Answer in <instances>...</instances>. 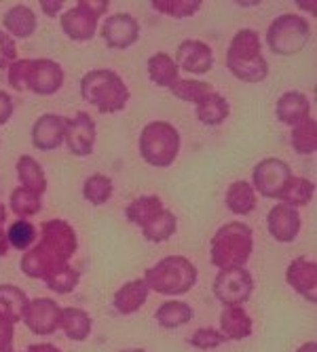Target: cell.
Masks as SVG:
<instances>
[{"instance_id": "obj_38", "label": "cell", "mask_w": 317, "mask_h": 352, "mask_svg": "<svg viewBox=\"0 0 317 352\" xmlns=\"http://www.w3.org/2000/svg\"><path fill=\"white\" fill-rule=\"evenodd\" d=\"M152 9L170 15L174 19H186V17H193L199 9H201V0H152Z\"/></svg>"}, {"instance_id": "obj_31", "label": "cell", "mask_w": 317, "mask_h": 352, "mask_svg": "<svg viewBox=\"0 0 317 352\" xmlns=\"http://www.w3.org/2000/svg\"><path fill=\"white\" fill-rule=\"evenodd\" d=\"M193 316H195L193 308L180 300H170L158 306L154 312L156 323L163 329H178V327L186 325L188 321H193Z\"/></svg>"}, {"instance_id": "obj_49", "label": "cell", "mask_w": 317, "mask_h": 352, "mask_svg": "<svg viewBox=\"0 0 317 352\" xmlns=\"http://www.w3.org/2000/svg\"><path fill=\"white\" fill-rule=\"evenodd\" d=\"M296 352H317V344H315V342H307V344H303Z\"/></svg>"}, {"instance_id": "obj_24", "label": "cell", "mask_w": 317, "mask_h": 352, "mask_svg": "<svg viewBox=\"0 0 317 352\" xmlns=\"http://www.w3.org/2000/svg\"><path fill=\"white\" fill-rule=\"evenodd\" d=\"M15 171H17V179H19V188H25L30 192H34V195L43 197L47 192V175H45V169L34 161L32 156L23 154L17 158V165H15Z\"/></svg>"}, {"instance_id": "obj_17", "label": "cell", "mask_w": 317, "mask_h": 352, "mask_svg": "<svg viewBox=\"0 0 317 352\" xmlns=\"http://www.w3.org/2000/svg\"><path fill=\"white\" fill-rule=\"evenodd\" d=\"M285 283L305 298L307 302H317V264L309 258H296L285 270Z\"/></svg>"}, {"instance_id": "obj_33", "label": "cell", "mask_w": 317, "mask_h": 352, "mask_svg": "<svg viewBox=\"0 0 317 352\" xmlns=\"http://www.w3.org/2000/svg\"><path fill=\"white\" fill-rule=\"evenodd\" d=\"M112 192H114V184L104 173H93L83 184V197L93 207H100V205L108 203L112 199Z\"/></svg>"}, {"instance_id": "obj_25", "label": "cell", "mask_w": 317, "mask_h": 352, "mask_svg": "<svg viewBox=\"0 0 317 352\" xmlns=\"http://www.w3.org/2000/svg\"><path fill=\"white\" fill-rule=\"evenodd\" d=\"M231 114V106L227 102L225 95H220L216 91H212L207 98H203L197 106H195V116L199 122H203L205 126H218L222 124Z\"/></svg>"}, {"instance_id": "obj_43", "label": "cell", "mask_w": 317, "mask_h": 352, "mask_svg": "<svg viewBox=\"0 0 317 352\" xmlns=\"http://www.w3.org/2000/svg\"><path fill=\"white\" fill-rule=\"evenodd\" d=\"M13 338H15V325L0 316V352H15L13 350Z\"/></svg>"}, {"instance_id": "obj_10", "label": "cell", "mask_w": 317, "mask_h": 352, "mask_svg": "<svg viewBox=\"0 0 317 352\" xmlns=\"http://www.w3.org/2000/svg\"><path fill=\"white\" fill-rule=\"evenodd\" d=\"M59 321H61V306L51 300V298H37L30 300L28 308L23 312L21 323L34 333V336H51L59 329Z\"/></svg>"}, {"instance_id": "obj_9", "label": "cell", "mask_w": 317, "mask_h": 352, "mask_svg": "<svg viewBox=\"0 0 317 352\" xmlns=\"http://www.w3.org/2000/svg\"><path fill=\"white\" fill-rule=\"evenodd\" d=\"M292 177L290 165L281 158H263V161L252 169V188L256 195L265 199H279L283 186Z\"/></svg>"}, {"instance_id": "obj_23", "label": "cell", "mask_w": 317, "mask_h": 352, "mask_svg": "<svg viewBox=\"0 0 317 352\" xmlns=\"http://www.w3.org/2000/svg\"><path fill=\"white\" fill-rule=\"evenodd\" d=\"M146 68H148V78L161 89H170L180 78V70L176 66L174 57L165 51L150 55L146 61Z\"/></svg>"}, {"instance_id": "obj_35", "label": "cell", "mask_w": 317, "mask_h": 352, "mask_svg": "<svg viewBox=\"0 0 317 352\" xmlns=\"http://www.w3.org/2000/svg\"><path fill=\"white\" fill-rule=\"evenodd\" d=\"M172 95L182 102H188L197 106L203 98L212 93V85L209 82H203L199 78H178L172 87H170Z\"/></svg>"}, {"instance_id": "obj_29", "label": "cell", "mask_w": 317, "mask_h": 352, "mask_svg": "<svg viewBox=\"0 0 317 352\" xmlns=\"http://www.w3.org/2000/svg\"><path fill=\"white\" fill-rule=\"evenodd\" d=\"M178 230V219L170 209H161L158 213H154L144 226H142V234L146 241L150 243H163L170 241Z\"/></svg>"}, {"instance_id": "obj_8", "label": "cell", "mask_w": 317, "mask_h": 352, "mask_svg": "<svg viewBox=\"0 0 317 352\" xmlns=\"http://www.w3.org/2000/svg\"><path fill=\"white\" fill-rule=\"evenodd\" d=\"M214 298L222 306H243L254 292V278L247 268L220 270L212 285Z\"/></svg>"}, {"instance_id": "obj_45", "label": "cell", "mask_w": 317, "mask_h": 352, "mask_svg": "<svg viewBox=\"0 0 317 352\" xmlns=\"http://www.w3.org/2000/svg\"><path fill=\"white\" fill-rule=\"evenodd\" d=\"M76 5H81L83 9H87L89 13H93L95 17H102L106 11H108V7H110V0H79Z\"/></svg>"}, {"instance_id": "obj_34", "label": "cell", "mask_w": 317, "mask_h": 352, "mask_svg": "<svg viewBox=\"0 0 317 352\" xmlns=\"http://www.w3.org/2000/svg\"><path fill=\"white\" fill-rule=\"evenodd\" d=\"M163 209V201L158 199L156 195H146V197H140L136 201H132L130 205L125 207V217L130 219L132 223H136L138 228H142L144 223Z\"/></svg>"}, {"instance_id": "obj_3", "label": "cell", "mask_w": 317, "mask_h": 352, "mask_svg": "<svg viewBox=\"0 0 317 352\" xmlns=\"http://www.w3.org/2000/svg\"><path fill=\"white\" fill-rule=\"evenodd\" d=\"M254 251V232L247 223L229 221L220 226L209 243V258L218 270L245 268Z\"/></svg>"}, {"instance_id": "obj_44", "label": "cell", "mask_w": 317, "mask_h": 352, "mask_svg": "<svg viewBox=\"0 0 317 352\" xmlns=\"http://www.w3.org/2000/svg\"><path fill=\"white\" fill-rule=\"evenodd\" d=\"M13 110H15V104H13V98L7 93V91H0V126L7 124L13 116Z\"/></svg>"}, {"instance_id": "obj_21", "label": "cell", "mask_w": 317, "mask_h": 352, "mask_svg": "<svg viewBox=\"0 0 317 352\" xmlns=\"http://www.w3.org/2000/svg\"><path fill=\"white\" fill-rule=\"evenodd\" d=\"M225 340H245L254 331V323L245 308L241 306H225L220 312V329Z\"/></svg>"}, {"instance_id": "obj_14", "label": "cell", "mask_w": 317, "mask_h": 352, "mask_svg": "<svg viewBox=\"0 0 317 352\" xmlns=\"http://www.w3.org/2000/svg\"><path fill=\"white\" fill-rule=\"evenodd\" d=\"M95 138H98L95 120L87 112H76L74 118H68L63 144L68 146L72 156H89L93 152Z\"/></svg>"}, {"instance_id": "obj_40", "label": "cell", "mask_w": 317, "mask_h": 352, "mask_svg": "<svg viewBox=\"0 0 317 352\" xmlns=\"http://www.w3.org/2000/svg\"><path fill=\"white\" fill-rule=\"evenodd\" d=\"M32 61L34 59H15L11 66L7 68V78H9V85L11 89L15 91H28V78H30V70H32Z\"/></svg>"}, {"instance_id": "obj_36", "label": "cell", "mask_w": 317, "mask_h": 352, "mask_svg": "<svg viewBox=\"0 0 317 352\" xmlns=\"http://www.w3.org/2000/svg\"><path fill=\"white\" fill-rule=\"evenodd\" d=\"M9 207L17 215V219H28L32 215L41 213L43 209V199L34 192H30L25 188H15L9 197Z\"/></svg>"}, {"instance_id": "obj_48", "label": "cell", "mask_w": 317, "mask_h": 352, "mask_svg": "<svg viewBox=\"0 0 317 352\" xmlns=\"http://www.w3.org/2000/svg\"><path fill=\"white\" fill-rule=\"evenodd\" d=\"M7 251H9L7 234H5V230H3V228H0V258H5V255H7Z\"/></svg>"}, {"instance_id": "obj_51", "label": "cell", "mask_w": 317, "mask_h": 352, "mask_svg": "<svg viewBox=\"0 0 317 352\" xmlns=\"http://www.w3.org/2000/svg\"><path fill=\"white\" fill-rule=\"evenodd\" d=\"M5 219H7V209H5V205H3V203H0V228H3Z\"/></svg>"}, {"instance_id": "obj_13", "label": "cell", "mask_w": 317, "mask_h": 352, "mask_svg": "<svg viewBox=\"0 0 317 352\" xmlns=\"http://www.w3.org/2000/svg\"><path fill=\"white\" fill-rule=\"evenodd\" d=\"M66 124L68 118L61 114L45 112L41 114L34 124H32V146L39 152H51L57 150L63 144V135H66Z\"/></svg>"}, {"instance_id": "obj_12", "label": "cell", "mask_w": 317, "mask_h": 352, "mask_svg": "<svg viewBox=\"0 0 317 352\" xmlns=\"http://www.w3.org/2000/svg\"><path fill=\"white\" fill-rule=\"evenodd\" d=\"M174 61H176L178 70L201 76V74H207L214 68V51L203 41L188 38V41H182L178 45Z\"/></svg>"}, {"instance_id": "obj_37", "label": "cell", "mask_w": 317, "mask_h": 352, "mask_svg": "<svg viewBox=\"0 0 317 352\" xmlns=\"http://www.w3.org/2000/svg\"><path fill=\"white\" fill-rule=\"evenodd\" d=\"M7 243L17 251H28L37 241V226L28 219H15L7 228Z\"/></svg>"}, {"instance_id": "obj_22", "label": "cell", "mask_w": 317, "mask_h": 352, "mask_svg": "<svg viewBox=\"0 0 317 352\" xmlns=\"http://www.w3.org/2000/svg\"><path fill=\"white\" fill-rule=\"evenodd\" d=\"M3 23H5V32L13 38H30L32 34L37 32V13L32 11L28 5H15L11 7L5 17H3Z\"/></svg>"}, {"instance_id": "obj_47", "label": "cell", "mask_w": 317, "mask_h": 352, "mask_svg": "<svg viewBox=\"0 0 317 352\" xmlns=\"http://www.w3.org/2000/svg\"><path fill=\"white\" fill-rule=\"evenodd\" d=\"M23 352H61L57 346H53V344H45V342H41V344H32V346H28Z\"/></svg>"}, {"instance_id": "obj_15", "label": "cell", "mask_w": 317, "mask_h": 352, "mask_svg": "<svg viewBox=\"0 0 317 352\" xmlns=\"http://www.w3.org/2000/svg\"><path fill=\"white\" fill-rule=\"evenodd\" d=\"M63 80H66V74H63V68L57 61L41 57L32 61V70H30V78H28V91L37 93V95H55L61 87Z\"/></svg>"}, {"instance_id": "obj_46", "label": "cell", "mask_w": 317, "mask_h": 352, "mask_svg": "<svg viewBox=\"0 0 317 352\" xmlns=\"http://www.w3.org/2000/svg\"><path fill=\"white\" fill-rule=\"evenodd\" d=\"M39 5H41V11L47 15V17H57L61 11H63V0H39Z\"/></svg>"}, {"instance_id": "obj_18", "label": "cell", "mask_w": 317, "mask_h": 352, "mask_svg": "<svg viewBox=\"0 0 317 352\" xmlns=\"http://www.w3.org/2000/svg\"><path fill=\"white\" fill-rule=\"evenodd\" d=\"M98 23H100V19L95 17L93 13H89L87 9H83L81 5L68 9L59 17L61 32L74 43L91 41L95 36V32H98Z\"/></svg>"}, {"instance_id": "obj_30", "label": "cell", "mask_w": 317, "mask_h": 352, "mask_svg": "<svg viewBox=\"0 0 317 352\" xmlns=\"http://www.w3.org/2000/svg\"><path fill=\"white\" fill-rule=\"evenodd\" d=\"M313 195H315V184L311 179L292 175L288 179V184L283 186L277 201L292 207V209H298V207H307L313 201Z\"/></svg>"}, {"instance_id": "obj_28", "label": "cell", "mask_w": 317, "mask_h": 352, "mask_svg": "<svg viewBox=\"0 0 317 352\" xmlns=\"http://www.w3.org/2000/svg\"><path fill=\"white\" fill-rule=\"evenodd\" d=\"M91 327H93V318L89 316V312L81 308H61L59 329L66 333L68 340L85 342L91 333Z\"/></svg>"}, {"instance_id": "obj_16", "label": "cell", "mask_w": 317, "mask_h": 352, "mask_svg": "<svg viewBox=\"0 0 317 352\" xmlns=\"http://www.w3.org/2000/svg\"><path fill=\"white\" fill-rule=\"evenodd\" d=\"M300 226H303V219H300L298 209H292V207L283 205V203H277L267 213L269 234L277 243H292V241H296V236L300 232Z\"/></svg>"}, {"instance_id": "obj_1", "label": "cell", "mask_w": 317, "mask_h": 352, "mask_svg": "<svg viewBox=\"0 0 317 352\" xmlns=\"http://www.w3.org/2000/svg\"><path fill=\"white\" fill-rule=\"evenodd\" d=\"M79 249L74 228L66 219H47L41 226V239L30 247L19 260V270L28 278L47 280L59 268L70 264V258Z\"/></svg>"}, {"instance_id": "obj_6", "label": "cell", "mask_w": 317, "mask_h": 352, "mask_svg": "<svg viewBox=\"0 0 317 352\" xmlns=\"http://www.w3.org/2000/svg\"><path fill=\"white\" fill-rule=\"evenodd\" d=\"M138 150L142 161L156 169H167L180 154V131L167 120L146 122L140 131Z\"/></svg>"}, {"instance_id": "obj_2", "label": "cell", "mask_w": 317, "mask_h": 352, "mask_svg": "<svg viewBox=\"0 0 317 352\" xmlns=\"http://www.w3.org/2000/svg\"><path fill=\"white\" fill-rule=\"evenodd\" d=\"M227 70L241 82H263L269 76V61L256 30L243 28L227 49Z\"/></svg>"}, {"instance_id": "obj_39", "label": "cell", "mask_w": 317, "mask_h": 352, "mask_svg": "<svg viewBox=\"0 0 317 352\" xmlns=\"http://www.w3.org/2000/svg\"><path fill=\"white\" fill-rule=\"evenodd\" d=\"M79 280H81V274H79V270L76 268H72L70 264H66L63 268H59L55 274H51L47 280H45V285L49 287L51 292H55V294H70V292H74L76 289V285H79Z\"/></svg>"}, {"instance_id": "obj_27", "label": "cell", "mask_w": 317, "mask_h": 352, "mask_svg": "<svg viewBox=\"0 0 317 352\" xmlns=\"http://www.w3.org/2000/svg\"><path fill=\"white\" fill-rule=\"evenodd\" d=\"M28 302H30V298L25 296V292L19 289L17 285H11V283L0 285V316H5L13 325L23 318Z\"/></svg>"}, {"instance_id": "obj_4", "label": "cell", "mask_w": 317, "mask_h": 352, "mask_svg": "<svg viewBox=\"0 0 317 352\" xmlns=\"http://www.w3.org/2000/svg\"><path fill=\"white\" fill-rule=\"evenodd\" d=\"M144 283L150 292L161 296H184L197 285V266L184 255H167L144 272Z\"/></svg>"}, {"instance_id": "obj_19", "label": "cell", "mask_w": 317, "mask_h": 352, "mask_svg": "<svg viewBox=\"0 0 317 352\" xmlns=\"http://www.w3.org/2000/svg\"><path fill=\"white\" fill-rule=\"evenodd\" d=\"M275 116L279 122L294 126L311 116V102L300 91H285L279 95V100L275 104Z\"/></svg>"}, {"instance_id": "obj_50", "label": "cell", "mask_w": 317, "mask_h": 352, "mask_svg": "<svg viewBox=\"0 0 317 352\" xmlns=\"http://www.w3.org/2000/svg\"><path fill=\"white\" fill-rule=\"evenodd\" d=\"M300 9H305V11H311L313 15H315V3H303V0H298V3H296Z\"/></svg>"}, {"instance_id": "obj_20", "label": "cell", "mask_w": 317, "mask_h": 352, "mask_svg": "<svg viewBox=\"0 0 317 352\" xmlns=\"http://www.w3.org/2000/svg\"><path fill=\"white\" fill-rule=\"evenodd\" d=\"M148 294H150V289L144 283V278H134V280H127L125 285L119 287L112 298V304L119 314H134L146 304Z\"/></svg>"}, {"instance_id": "obj_42", "label": "cell", "mask_w": 317, "mask_h": 352, "mask_svg": "<svg viewBox=\"0 0 317 352\" xmlns=\"http://www.w3.org/2000/svg\"><path fill=\"white\" fill-rule=\"evenodd\" d=\"M15 59H17L15 41L7 34L5 30H0V70H7Z\"/></svg>"}, {"instance_id": "obj_26", "label": "cell", "mask_w": 317, "mask_h": 352, "mask_svg": "<svg viewBox=\"0 0 317 352\" xmlns=\"http://www.w3.org/2000/svg\"><path fill=\"white\" fill-rule=\"evenodd\" d=\"M225 203H227L231 213H235V215H249L254 209H256L258 195L254 192L249 182L237 179V182H233L229 186L227 195H225Z\"/></svg>"}, {"instance_id": "obj_7", "label": "cell", "mask_w": 317, "mask_h": 352, "mask_svg": "<svg viewBox=\"0 0 317 352\" xmlns=\"http://www.w3.org/2000/svg\"><path fill=\"white\" fill-rule=\"evenodd\" d=\"M311 41V25L296 13H283L275 17L267 30V45L279 57H292L300 53Z\"/></svg>"}, {"instance_id": "obj_52", "label": "cell", "mask_w": 317, "mask_h": 352, "mask_svg": "<svg viewBox=\"0 0 317 352\" xmlns=\"http://www.w3.org/2000/svg\"><path fill=\"white\" fill-rule=\"evenodd\" d=\"M123 352H146L144 348H127V350H123Z\"/></svg>"}, {"instance_id": "obj_5", "label": "cell", "mask_w": 317, "mask_h": 352, "mask_svg": "<svg viewBox=\"0 0 317 352\" xmlns=\"http://www.w3.org/2000/svg\"><path fill=\"white\" fill-rule=\"evenodd\" d=\"M81 95L89 106L102 114L123 112L130 102V89L112 70H91L81 78Z\"/></svg>"}, {"instance_id": "obj_41", "label": "cell", "mask_w": 317, "mask_h": 352, "mask_svg": "<svg viewBox=\"0 0 317 352\" xmlns=\"http://www.w3.org/2000/svg\"><path fill=\"white\" fill-rule=\"evenodd\" d=\"M225 342H227L225 336H222L214 327H201V329H197L193 336H190V346H195L199 350H214V348L222 346Z\"/></svg>"}, {"instance_id": "obj_32", "label": "cell", "mask_w": 317, "mask_h": 352, "mask_svg": "<svg viewBox=\"0 0 317 352\" xmlns=\"http://www.w3.org/2000/svg\"><path fill=\"white\" fill-rule=\"evenodd\" d=\"M292 150L303 156H311L317 150V122L313 116L300 120L292 126V138H290Z\"/></svg>"}, {"instance_id": "obj_11", "label": "cell", "mask_w": 317, "mask_h": 352, "mask_svg": "<svg viewBox=\"0 0 317 352\" xmlns=\"http://www.w3.org/2000/svg\"><path fill=\"white\" fill-rule=\"evenodd\" d=\"M100 34L108 49H130L140 38V23L130 13H114L106 17Z\"/></svg>"}]
</instances>
